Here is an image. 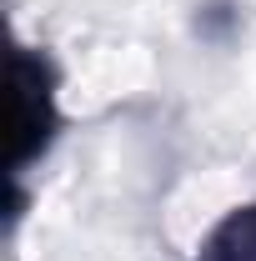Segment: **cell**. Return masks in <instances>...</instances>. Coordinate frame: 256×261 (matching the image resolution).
I'll list each match as a JSON object with an SVG mask.
<instances>
[{"label": "cell", "mask_w": 256, "mask_h": 261, "mask_svg": "<svg viewBox=\"0 0 256 261\" xmlns=\"http://www.w3.org/2000/svg\"><path fill=\"white\" fill-rule=\"evenodd\" d=\"M61 65L45 45H10V151H5V181H10V226L25 211V176L31 166L50 156L61 136Z\"/></svg>", "instance_id": "cell-1"}, {"label": "cell", "mask_w": 256, "mask_h": 261, "mask_svg": "<svg viewBox=\"0 0 256 261\" xmlns=\"http://www.w3.org/2000/svg\"><path fill=\"white\" fill-rule=\"evenodd\" d=\"M191 261H256V201L231 206L221 221L201 236Z\"/></svg>", "instance_id": "cell-2"}]
</instances>
